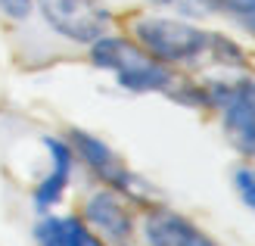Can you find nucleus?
Segmentation results:
<instances>
[{
  "mask_svg": "<svg viewBox=\"0 0 255 246\" xmlns=\"http://www.w3.org/2000/svg\"><path fill=\"white\" fill-rule=\"evenodd\" d=\"M84 222L91 225L109 246H131L134 234H137L134 215L128 209L125 197L119 190H109V187H103V190H97V193L87 197Z\"/></svg>",
  "mask_w": 255,
  "mask_h": 246,
  "instance_id": "5",
  "label": "nucleus"
},
{
  "mask_svg": "<svg viewBox=\"0 0 255 246\" xmlns=\"http://www.w3.org/2000/svg\"><path fill=\"white\" fill-rule=\"evenodd\" d=\"M234 187L240 200L246 203V209L255 212V165H237L234 168Z\"/></svg>",
  "mask_w": 255,
  "mask_h": 246,
  "instance_id": "10",
  "label": "nucleus"
},
{
  "mask_svg": "<svg viewBox=\"0 0 255 246\" xmlns=\"http://www.w3.org/2000/svg\"><path fill=\"white\" fill-rule=\"evenodd\" d=\"M143 240L146 246H218L199 225L187 215L171 212L165 206L149 209L143 218Z\"/></svg>",
  "mask_w": 255,
  "mask_h": 246,
  "instance_id": "7",
  "label": "nucleus"
},
{
  "mask_svg": "<svg viewBox=\"0 0 255 246\" xmlns=\"http://www.w3.org/2000/svg\"><path fill=\"white\" fill-rule=\"evenodd\" d=\"M44 150L50 156V172L37 181V187L31 193L37 212H50L53 206L62 203V197H66V190H69V181H72V172H75V153H72L66 137L47 134L44 137Z\"/></svg>",
  "mask_w": 255,
  "mask_h": 246,
  "instance_id": "6",
  "label": "nucleus"
},
{
  "mask_svg": "<svg viewBox=\"0 0 255 246\" xmlns=\"http://www.w3.org/2000/svg\"><path fill=\"white\" fill-rule=\"evenodd\" d=\"M34 12V0H0V16L9 22H25Z\"/></svg>",
  "mask_w": 255,
  "mask_h": 246,
  "instance_id": "11",
  "label": "nucleus"
},
{
  "mask_svg": "<svg viewBox=\"0 0 255 246\" xmlns=\"http://www.w3.org/2000/svg\"><path fill=\"white\" fill-rule=\"evenodd\" d=\"M221 112H224V134H227V140H231L243 156L252 159L255 156V115L249 109L246 97L240 94V78L234 84V97L221 106Z\"/></svg>",
  "mask_w": 255,
  "mask_h": 246,
  "instance_id": "9",
  "label": "nucleus"
},
{
  "mask_svg": "<svg viewBox=\"0 0 255 246\" xmlns=\"http://www.w3.org/2000/svg\"><path fill=\"white\" fill-rule=\"evenodd\" d=\"M131 37L149 56L171 69L181 66H221V69H246V50L231 34L202 28L184 16L165 12H143L131 19Z\"/></svg>",
  "mask_w": 255,
  "mask_h": 246,
  "instance_id": "1",
  "label": "nucleus"
},
{
  "mask_svg": "<svg viewBox=\"0 0 255 246\" xmlns=\"http://www.w3.org/2000/svg\"><path fill=\"white\" fill-rule=\"evenodd\" d=\"M47 28L72 44L91 47L112 31V9L103 0H34Z\"/></svg>",
  "mask_w": 255,
  "mask_h": 246,
  "instance_id": "3",
  "label": "nucleus"
},
{
  "mask_svg": "<svg viewBox=\"0 0 255 246\" xmlns=\"http://www.w3.org/2000/svg\"><path fill=\"white\" fill-rule=\"evenodd\" d=\"M240 94L246 97L249 109H252V115H255V75H246V78H240Z\"/></svg>",
  "mask_w": 255,
  "mask_h": 246,
  "instance_id": "12",
  "label": "nucleus"
},
{
  "mask_svg": "<svg viewBox=\"0 0 255 246\" xmlns=\"http://www.w3.org/2000/svg\"><path fill=\"white\" fill-rule=\"evenodd\" d=\"M31 237L37 246H109L81 215H41Z\"/></svg>",
  "mask_w": 255,
  "mask_h": 246,
  "instance_id": "8",
  "label": "nucleus"
},
{
  "mask_svg": "<svg viewBox=\"0 0 255 246\" xmlns=\"http://www.w3.org/2000/svg\"><path fill=\"white\" fill-rule=\"evenodd\" d=\"M66 140L75 153V159H81L109 190H119L125 200H146V193H149L146 181L134 175L106 140H100L91 131H81V128H69Z\"/></svg>",
  "mask_w": 255,
  "mask_h": 246,
  "instance_id": "4",
  "label": "nucleus"
},
{
  "mask_svg": "<svg viewBox=\"0 0 255 246\" xmlns=\"http://www.w3.org/2000/svg\"><path fill=\"white\" fill-rule=\"evenodd\" d=\"M237 25H240V28H243L246 34H252V37H255V6H252V9H249V12H246V16L240 19Z\"/></svg>",
  "mask_w": 255,
  "mask_h": 246,
  "instance_id": "13",
  "label": "nucleus"
},
{
  "mask_svg": "<svg viewBox=\"0 0 255 246\" xmlns=\"http://www.w3.org/2000/svg\"><path fill=\"white\" fill-rule=\"evenodd\" d=\"M91 62L97 69L109 72L119 87L131 94H165L171 97L174 87L181 84L184 75L149 56L134 37L125 34H103L100 41L91 44Z\"/></svg>",
  "mask_w": 255,
  "mask_h": 246,
  "instance_id": "2",
  "label": "nucleus"
}]
</instances>
